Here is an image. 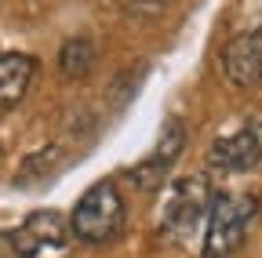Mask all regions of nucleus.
I'll list each match as a JSON object with an SVG mask.
<instances>
[{
    "label": "nucleus",
    "mask_w": 262,
    "mask_h": 258,
    "mask_svg": "<svg viewBox=\"0 0 262 258\" xmlns=\"http://www.w3.org/2000/svg\"><path fill=\"white\" fill-rule=\"evenodd\" d=\"M258 215V200L251 193H219L211 197L208 218H204V258H229L244 240Z\"/></svg>",
    "instance_id": "f257e3e1"
},
{
    "label": "nucleus",
    "mask_w": 262,
    "mask_h": 258,
    "mask_svg": "<svg viewBox=\"0 0 262 258\" xmlns=\"http://www.w3.org/2000/svg\"><path fill=\"white\" fill-rule=\"evenodd\" d=\"M124 197L113 182H95L70 211V233L80 244H110L124 229Z\"/></svg>",
    "instance_id": "f03ea898"
},
{
    "label": "nucleus",
    "mask_w": 262,
    "mask_h": 258,
    "mask_svg": "<svg viewBox=\"0 0 262 258\" xmlns=\"http://www.w3.org/2000/svg\"><path fill=\"white\" fill-rule=\"evenodd\" d=\"M70 237H73L70 218H62L58 211H33L8 233V244L18 258H44V254L66 251Z\"/></svg>",
    "instance_id": "7ed1b4c3"
},
{
    "label": "nucleus",
    "mask_w": 262,
    "mask_h": 258,
    "mask_svg": "<svg viewBox=\"0 0 262 258\" xmlns=\"http://www.w3.org/2000/svg\"><path fill=\"white\" fill-rule=\"evenodd\" d=\"M208 207H211V193L204 185V178H182L171 185L168 193V204H164V233L168 237H189V229L201 218H208Z\"/></svg>",
    "instance_id": "20e7f679"
},
{
    "label": "nucleus",
    "mask_w": 262,
    "mask_h": 258,
    "mask_svg": "<svg viewBox=\"0 0 262 258\" xmlns=\"http://www.w3.org/2000/svg\"><path fill=\"white\" fill-rule=\"evenodd\" d=\"M208 164L215 171H251L262 164V127L258 124H244L237 127L233 135H222L211 153H208Z\"/></svg>",
    "instance_id": "39448f33"
},
{
    "label": "nucleus",
    "mask_w": 262,
    "mask_h": 258,
    "mask_svg": "<svg viewBox=\"0 0 262 258\" xmlns=\"http://www.w3.org/2000/svg\"><path fill=\"white\" fill-rule=\"evenodd\" d=\"M222 69L241 87H251L262 80V26L251 29V33L233 37L222 48Z\"/></svg>",
    "instance_id": "423d86ee"
},
{
    "label": "nucleus",
    "mask_w": 262,
    "mask_h": 258,
    "mask_svg": "<svg viewBox=\"0 0 262 258\" xmlns=\"http://www.w3.org/2000/svg\"><path fill=\"white\" fill-rule=\"evenodd\" d=\"M182 142H186V131H182V124H168V131L160 135V142H157V149L142 160V164H135L127 171V178L135 182L139 189H157L164 178H168V171H171V164L179 160V153H182Z\"/></svg>",
    "instance_id": "0eeeda50"
},
{
    "label": "nucleus",
    "mask_w": 262,
    "mask_h": 258,
    "mask_svg": "<svg viewBox=\"0 0 262 258\" xmlns=\"http://www.w3.org/2000/svg\"><path fill=\"white\" fill-rule=\"evenodd\" d=\"M37 77V58L22 55V51H8L0 55V109H11L26 99V91Z\"/></svg>",
    "instance_id": "6e6552de"
},
{
    "label": "nucleus",
    "mask_w": 262,
    "mask_h": 258,
    "mask_svg": "<svg viewBox=\"0 0 262 258\" xmlns=\"http://www.w3.org/2000/svg\"><path fill=\"white\" fill-rule=\"evenodd\" d=\"M91 62H95V48H91V40H70L62 48V55H58V66L70 73V77H84L88 69H91Z\"/></svg>",
    "instance_id": "1a4fd4ad"
},
{
    "label": "nucleus",
    "mask_w": 262,
    "mask_h": 258,
    "mask_svg": "<svg viewBox=\"0 0 262 258\" xmlns=\"http://www.w3.org/2000/svg\"><path fill=\"white\" fill-rule=\"evenodd\" d=\"M127 4H149L153 8V4H164V0H127Z\"/></svg>",
    "instance_id": "9d476101"
}]
</instances>
